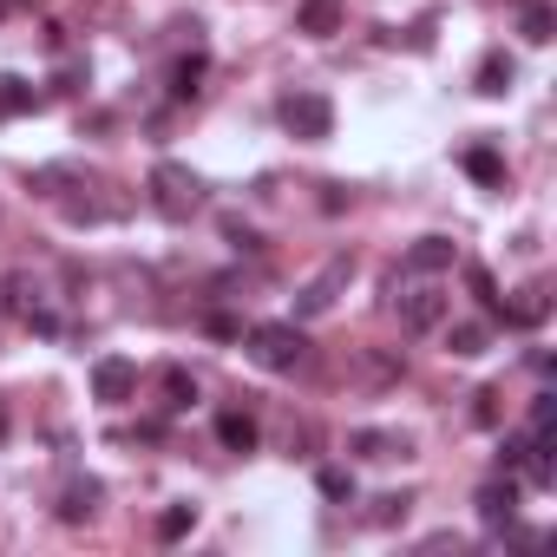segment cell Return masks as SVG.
Here are the masks:
<instances>
[{"label": "cell", "instance_id": "cell-1", "mask_svg": "<svg viewBox=\"0 0 557 557\" xmlns=\"http://www.w3.org/2000/svg\"><path fill=\"white\" fill-rule=\"evenodd\" d=\"M387 302H394V315H400L407 335H433L453 315V289L440 283V275H420V269H394Z\"/></svg>", "mask_w": 557, "mask_h": 557}, {"label": "cell", "instance_id": "cell-2", "mask_svg": "<svg viewBox=\"0 0 557 557\" xmlns=\"http://www.w3.org/2000/svg\"><path fill=\"white\" fill-rule=\"evenodd\" d=\"M145 190H151V210H158L164 223H190V216L203 210V177H197L190 164H177V158H158L151 177H145Z\"/></svg>", "mask_w": 557, "mask_h": 557}, {"label": "cell", "instance_id": "cell-3", "mask_svg": "<svg viewBox=\"0 0 557 557\" xmlns=\"http://www.w3.org/2000/svg\"><path fill=\"white\" fill-rule=\"evenodd\" d=\"M243 355L269 374H296L309 361V342L296 322H256V329H243Z\"/></svg>", "mask_w": 557, "mask_h": 557}, {"label": "cell", "instance_id": "cell-4", "mask_svg": "<svg viewBox=\"0 0 557 557\" xmlns=\"http://www.w3.org/2000/svg\"><path fill=\"white\" fill-rule=\"evenodd\" d=\"M348 283H355V256H329L322 275H309V283L296 289V322H322V315L342 302Z\"/></svg>", "mask_w": 557, "mask_h": 557}, {"label": "cell", "instance_id": "cell-5", "mask_svg": "<svg viewBox=\"0 0 557 557\" xmlns=\"http://www.w3.org/2000/svg\"><path fill=\"white\" fill-rule=\"evenodd\" d=\"M283 125H289V138L322 145V138H335V106L322 92H289L283 99Z\"/></svg>", "mask_w": 557, "mask_h": 557}, {"label": "cell", "instance_id": "cell-6", "mask_svg": "<svg viewBox=\"0 0 557 557\" xmlns=\"http://www.w3.org/2000/svg\"><path fill=\"white\" fill-rule=\"evenodd\" d=\"M498 315H505L511 329H544V322H550V289H544V283H524V289H511V302L498 296Z\"/></svg>", "mask_w": 557, "mask_h": 557}, {"label": "cell", "instance_id": "cell-7", "mask_svg": "<svg viewBox=\"0 0 557 557\" xmlns=\"http://www.w3.org/2000/svg\"><path fill=\"white\" fill-rule=\"evenodd\" d=\"M132 387H138V368H132L125 355H106V361H92V394H99L106 407H125V400H132Z\"/></svg>", "mask_w": 557, "mask_h": 557}, {"label": "cell", "instance_id": "cell-8", "mask_svg": "<svg viewBox=\"0 0 557 557\" xmlns=\"http://www.w3.org/2000/svg\"><path fill=\"white\" fill-rule=\"evenodd\" d=\"M348 453H355V459L387 466V459H407V453H413V440H407V433H387V426H355V433H348Z\"/></svg>", "mask_w": 557, "mask_h": 557}, {"label": "cell", "instance_id": "cell-9", "mask_svg": "<svg viewBox=\"0 0 557 557\" xmlns=\"http://www.w3.org/2000/svg\"><path fill=\"white\" fill-rule=\"evenodd\" d=\"M342 27H348L342 0H302V8H296V34H309V40H335Z\"/></svg>", "mask_w": 557, "mask_h": 557}, {"label": "cell", "instance_id": "cell-10", "mask_svg": "<svg viewBox=\"0 0 557 557\" xmlns=\"http://www.w3.org/2000/svg\"><path fill=\"white\" fill-rule=\"evenodd\" d=\"M92 177H86V164H40L34 177H27V190H40V197H53V203H66L73 190H86Z\"/></svg>", "mask_w": 557, "mask_h": 557}, {"label": "cell", "instance_id": "cell-11", "mask_svg": "<svg viewBox=\"0 0 557 557\" xmlns=\"http://www.w3.org/2000/svg\"><path fill=\"white\" fill-rule=\"evenodd\" d=\"M99 498H106V485H99V479H73V485L60 492V505H53V511H60V524H92V518H99Z\"/></svg>", "mask_w": 557, "mask_h": 557}, {"label": "cell", "instance_id": "cell-12", "mask_svg": "<svg viewBox=\"0 0 557 557\" xmlns=\"http://www.w3.org/2000/svg\"><path fill=\"white\" fill-rule=\"evenodd\" d=\"M472 505H479V518H485L492 531H505V524L518 518V485H511V479H485Z\"/></svg>", "mask_w": 557, "mask_h": 557}, {"label": "cell", "instance_id": "cell-13", "mask_svg": "<svg viewBox=\"0 0 557 557\" xmlns=\"http://www.w3.org/2000/svg\"><path fill=\"white\" fill-rule=\"evenodd\" d=\"M459 262V243L453 236H420L413 249H407V269H420V275H446Z\"/></svg>", "mask_w": 557, "mask_h": 557}, {"label": "cell", "instance_id": "cell-14", "mask_svg": "<svg viewBox=\"0 0 557 557\" xmlns=\"http://www.w3.org/2000/svg\"><path fill=\"white\" fill-rule=\"evenodd\" d=\"M440 329H446V355H459V361H479L492 348V329L485 322H440Z\"/></svg>", "mask_w": 557, "mask_h": 557}, {"label": "cell", "instance_id": "cell-15", "mask_svg": "<svg viewBox=\"0 0 557 557\" xmlns=\"http://www.w3.org/2000/svg\"><path fill=\"white\" fill-rule=\"evenodd\" d=\"M355 374H361L368 387H394V381L407 374V361L387 355V348H361V355H355Z\"/></svg>", "mask_w": 557, "mask_h": 557}, {"label": "cell", "instance_id": "cell-16", "mask_svg": "<svg viewBox=\"0 0 557 557\" xmlns=\"http://www.w3.org/2000/svg\"><path fill=\"white\" fill-rule=\"evenodd\" d=\"M216 440H223V453H256V420L249 413H216Z\"/></svg>", "mask_w": 557, "mask_h": 557}, {"label": "cell", "instance_id": "cell-17", "mask_svg": "<svg viewBox=\"0 0 557 557\" xmlns=\"http://www.w3.org/2000/svg\"><path fill=\"white\" fill-rule=\"evenodd\" d=\"M203 73H210V60H203V53H184V60L171 66V99H197Z\"/></svg>", "mask_w": 557, "mask_h": 557}, {"label": "cell", "instance_id": "cell-18", "mask_svg": "<svg viewBox=\"0 0 557 557\" xmlns=\"http://www.w3.org/2000/svg\"><path fill=\"white\" fill-rule=\"evenodd\" d=\"M511 79H518V66H511L505 53H485V60H479V79H472V86H479L485 99H498V92H505Z\"/></svg>", "mask_w": 557, "mask_h": 557}, {"label": "cell", "instance_id": "cell-19", "mask_svg": "<svg viewBox=\"0 0 557 557\" xmlns=\"http://www.w3.org/2000/svg\"><path fill=\"white\" fill-rule=\"evenodd\" d=\"M518 34H524L531 47H544V40L557 34V14L544 8V0H524V14H518Z\"/></svg>", "mask_w": 557, "mask_h": 557}, {"label": "cell", "instance_id": "cell-20", "mask_svg": "<svg viewBox=\"0 0 557 557\" xmlns=\"http://www.w3.org/2000/svg\"><path fill=\"white\" fill-rule=\"evenodd\" d=\"M158 387H164V407H171V413H184V407L197 400V381H190L184 368H164V374H158Z\"/></svg>", "mask_w": 557, "mask_h": 557}, {"label": "cell", "instance_id": "cell-21", "mask_svg": "<svg viewBox=\"0 0 557 557\" xmlns=\"http://www.w3.org/2000/svg\"><path fill=\"white\" fill-rule=\"evenodd\" d=\"M34 106H40V92H34L27 79H14V73L0 79V119H14V112H34Z\"/></svg>", "mask_w": 557, "mask_h": 557}, {"label": "cell", "instance_id": "cell-22", "mask_svg": "<svg viewBox=\"0 0 557 557\" xmlns=\"http://www.w3.org/2000/svg\"><path fill=\"white\" fill-rule=\"evenodd\" d=\"M466 171H472L479 184H505V158H498L492 145H472V151H466Z\"/></svg>", "mask_w": 557, "mask_h": 557}, {"label": "cell", "instance_id": "cell-23", "mask_svg": "<svg viewBox=\"0 0 557 557\" xmlns=\"http://www.w3.org/2000/svg\"><path fill=\"white\" fill-rule=\"evenodd\" d=\"M407 511H413V492H381V498H374V511H368V524H381V531H387V524H400Z\"/></svg>", "mask_w": 557, "mask_h": 557}, {"label": "cell", "instance_id": "cell-24", "mask_svg": "<svg viewBox=\"0 0 557 557\" xmlns=\"http://www.w3.org/2000/svg\"><path fill=\"white\" fill-rule=\"evenodd\" d=\"M190 524H197V505H164V511H158V537H164V544L190 537Z\"/></svg>", "mask_w": 557, "mask_h": 557}, {"label": "cell", "instance_id": "cell-25", "mask_svg": "<svg viewBox=\"0 0 557 557\" xmlns=\"http://www.w3.org/2000/svg\"><path fill=\"white\" fill-rule=\"evenodd\" d=\"M315 485H322V498H355V472H342V466H322Z\"/></svg>", "mask_w": 557, "mask_h": 557}, {"label": "cell", "instance_id": "cell-26", "mask_svg": "<svg viewBox=\"0 0 557 557\" xmlns=\"http://www.w3.org/2000/svg\"><path fill=\"white\" fill-rule=\"evenodd\" d=\"M472 420H479V426H498V387H479V394H472Z\"/></svg>", "mask_w": 557, "mask_h": 557}, {"label": "cell", "instance_id": "cell-27", "mask_svg": "<svg viewBox=\"0 0 557 557\" xmlns=\"http://www.w3.org/2000/svg\"><path fill=\"white\" fill-rule=\"evenodd\" d=\"M466 283H472V296H479L485 309H498V283H492V269H466Z\"/></svg>", "mask_w": 557, "mask_h": 557}, {"label": "cell", "instance_id": "cell-28", "mask_svg": "<svg viewBox=\"0 0 557 557\" xmlns=\"http://www.w3.org/2000/svg\"><path fill=\"white\" fill-rule=\"evenodd\" d=\"M223 236H230L236 249H262V236H256V230H249L243 216H223Z\"/></svg>", "mask_w": 557, "mask_h": 557}, {"label": "cell", "instance_id": "cell-29", "mask_svg": "<svg viewBox=\"0 0 557 557\" xmlns=\"http://www.w3.org/2000/svg\"><path fill=\"white\" fill-rule=\"evenodd\" d=\"M524 453H531V433H505V446H498V466H524Z\"/></svg>", "mask_w": 557, "mask_h": 557}, {"label": "cell", "instance_id": "cell-30", "mask_svg": "<svg viewBox=\"0 0 557 557\" xmlns=\"http://www.w3.org/2000/svg\"><path fill=\"white\" fill-rule=\"evenodd\" d=\"M79 86H86V66H79V60H66V66H60V86H53V92H79Z\"/></svg>", "mask_w": 557, "mask_h": 557}, {"label": "cell", "instance_id": "cell-31", "mask_svg": "<svg viewBox=\"0 0 557 557\" xmlns=\"http://www.w3.org/2000/svg\"><path fill=\"white\" fill-rule=\"evenodd\" d=\"M550 420H557V394H537L531 400V426H550Z\"/></svg>", "mask_w": 557, "mask_h": 557}, {"label": "cell", "instance_id": "cell-32", "mask_svg": "<svg viewBox=\"0 0 557 557\" xmlns=\"http://www.w3.org/2000/svg\"><path fill=\"white\" fill-rule=\"evenodd\" d=\"M420 550H453V557H459V550H466V537H459V531H433Z\"/></svg>", "mask_w": 557, "mask_h": 557}, {"label": "cell", "instance_id": "cell-33", "mask_svg": "<svg viewBox=\"0 0 557 557\" xmlns=\"http://www.w3.org/2000/svg\"><path fill=\"white\" fill-rule=\"evenodd\" d=\"M210 335H216V342H243V322H230V315H210Z\"/></svg>", "mask_w": 557, "mask_h": 557}, {"label": "cell", "instance_id": "cell-34", "mask_svg": "<svg viewBox=\"0 0 557 557\" xmlns=\"http://www.w3.org/2000/svg\"><path fill=\"white\" fill-rule=\"evenodd\" d=\"M0 315H14V296H8V275H0Z\"/></svg>", "mask_w": 557, "mask_h": 557}, {"label": "cell", "instance_id": "cell-35", "mask_svg": "<svg viewBox=\"0 0 557 557\" xmlns=\"http://www.w3.org/2000/svg\"><path fill=\"white\" fill-rule=\"evenodd\" d=\"M0 440H8V407H0Z\"/></svg>", "mask_w": 557, "mask_h": 557}, {"label": "cell", "instance_id": "cell-36", "mask_svg": "<svg viewBox=\"0 0 557 557\" xmlns=\"http://www.w3.org/2000/svg\"><path fill=\"white\" fill-rule=\"evenodd\" d=\"M0 14H8V0H0Z\"/></svg>", "mask_w": 557, "mask_h": 557}]
</instances>
